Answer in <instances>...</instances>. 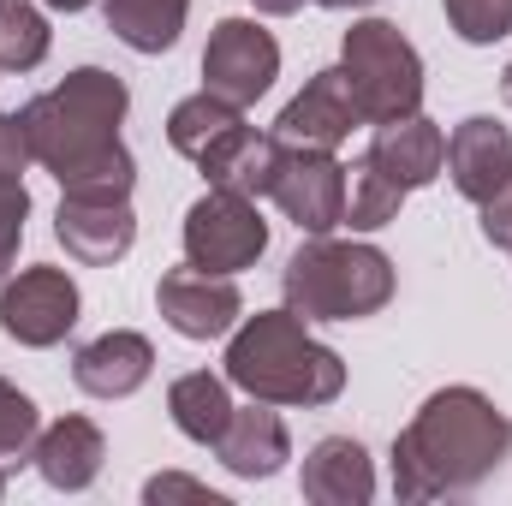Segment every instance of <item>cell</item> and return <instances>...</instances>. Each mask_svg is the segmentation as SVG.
Here are the masks:
<instances>
[{
    "instance_id": "cell-13",
    "label": "cell",
    "mask_w": 512,
    "mask_h": 506,
    "mask_svg": "<svg viewBox=\"0 0 512 506\" xmlns=\"http://www.w3.org/2000/svg\"><path fill=\"white\" fill-rule=\"evenodd\" d=\"M447 179L465 203H489L512 179V131L489 114L459 120L447 137Z\"/></svg>"
},
{
    "instance_id": "cell-19",
    "label": "cell",
    "mask_w": 512,
    "mask_h": 506,
    "mask_svg": "<svg viewBox=\"0 0 512 506\" xmlns=\"http://www.w3.org/2000/svg\"><path fill=\"white\" fill-rule=\"evenodd\" d=\"M280 137L274 131H251V126H233L221 143H209L203 155H197V167H203V179L209 185H227V191H239V197H268L274 191V173H280Z\"/></svg>"
},
{
    "instance_id": "cell-18",
    "label": "cell",
    "mask_w": 512,
    "mask_h": 506,
    "mask_svg": "<svg viewBox=\"0 0 512 506\" xmlns=\"http://www.w3.org/2000/svg\"><path fill=\"white\" fill-rule=\"evenodd\" d=\"M304 501L316 506H364L376 495V465L364 453V441L352 435H322L304 453V477H298Z\"/></svg>"
},
{
    "instance_id": "cell-21",
    "label": "cell",
    "mask_w": 512,
    "mask_h": 506,
    "mask_svg": "<svg viewBox=\"0 0 512 506\" xmlns=\"http://www.w3.org/2000/svg\"><path fill=\"white\" fill-rule=\"evenodd\" d=\"M102 12L131 54H167L191 18V0H102Z\"/></svg>"
},
{
    "instance_id": "cell-8",
    "label": "cell",
    "mask_w": 512,
    "mask_h": 506,
    "mask_svg": "<svg viewBox=\"0 0 512 506\" xmlns=\"http://www.w3.org/2000/svg\"><path fill=\"white\" fill-rule=\"evenodd\" d=\"M280 78V42L256 18H221L203 48V90L227 96L233 108H251Z\"/></svg>"
},
{
    "instance_id": "cell-10",
    "label": "cell",
    "mask_w": 512,
    "mask_h": 506,
    "mask_svg": "<svg viewBox=\"0 0 512 506\" xmlns=\"http://www.w3.org/2000/svg\"><path fill=\"white\" fill-rule=\"evenodd\" d=\"M155 310H161V322H167L173 334H185V340H221V334L239 328L245 298H239L233 274H209V268L185 262V268H167V274L155 280Z\"/></svg>"
},
{
    "instance_id": "cell-33",
    "label": "cell",
    "mask_w": 512,
    "mask_h": 506,
    "mask_svg": "<svg viewBox=\"0 0 512 506\" xmlns=\"http://www.w3.org/2000/svg\"><path fill=\"white\" fill-rule=\"evenodd\" d=\"M42 6H54V12H84L90 0H42Z\"/></svg>"
},
{
    "instance_id": "cell-30",
    "label": "cell",
    "mask_w": 512,
    "mask_h": 506,
    "mask_svg": "<svg viewBox=\"0 0 512 506\" xmlns=\"http://www.w3.org/2000/svg\"><path fill=\"white\" fill-rule=\"evenodd\" d=\"M483 209V239L495 245V251H512V179L489 197V203H477Z\"/></svg>"
},
{
    "instance_id": "cell-3",
    "label": "cell",
    "mask_w": 512,
    "mask_h": 506,
    "mask_svg": "<svg viewBox=\"0 0 512 506\" xmlns=\"http://www.w3.org/2000/svg\"><path fill=\"white\" fill-rule=\"evenodd\" d=\"M227 381L262 405H334L346 393V358L322 346L304 316L292 310H256L227 340Z\"/></svg>"
},
{
    "instance_id": "cell-28",
    "label": "cell",
    "mask_w": 512,
    "mask_h": 506,
    "mask_svg": "<svg viewBox=\"0 0 512 506\" xmlns=\"http://www.w3.org/2000/svg\"><path fill=\"white\" fill-rule=\"evenodd\" d=\"M143 501L149 506H167V501H197V506H227L215 489H203L197 477H179V471H161V477H149L143 483Z\"/></svg>"
},
{
    "instance_id": "cell-4",
    "label": "cell",
    "mask_w": 512,
    "mask_h": 506,
    "mask_svg": "<svg viewBox=\"0 0 512 506\" xmlns=\"http://www.w3.org/2000/svg\"><path fill=\"white\" fill-rule=\"evenodd\" d=\"M393 262L376 245H346L328 233H304V245L286 256L280 268V292L286 310L304 322H364L387 310L393 298Z\"/></svg>"
},
{
    "instance_id": "cell-15",
    "label": "cell",
    "mask_w": 512,
    "mask_h": 506,
    "mask_svg": "<svg viewBox=\"0 0 512 506\" xmlns=\"http://www.w3.org/2000/svg\"><path fill=\"white\" fill-rule=\"evenodd\" d=\"M30 459H36V471H42L48 489H60V495H84V489L102 477L108 435H102L90 417H60V423H48V429L36 435Z\"/></svg>"
},
{
    "instance_id": "cell-17",
    "label": "cell",
    "mask_w": 512,
    "mask_h": 506,
    "mask_svg": "<svg viewBox=\"0 0 512 506\" xmlns=\"http://www.w3.org/2000/svg\"><path fill=\"white\" fill-rule=\"evenodd\" d=\"M370 161L382 167L393 185L423 191V185H435L441 167H447V131L435 126V120H423V114L387 120V126H376V137H370Z\"/></svg>"
},
{
    "instance_id": "cell-35",
    "label": "cell",
    "mask_w": 512,
    "mask_h": 506,
    "mask_svg": "<svg viewBox=\"0 0 512 506\" xmlns=\"http://www.w3.org/2000/svg\"><path fill=\"white\" fill-rule=\"evenodd\" d=\"M0 495H6V471H0Z\"/></svg>"
},
{
    "instance_id": "cell-7",
    "label": "cell",
    "mask_w": 512,
    "mask_h": 506,
    "mask_svg": "<svg viewBox=\"0 0 512 506\" xmlns=\"http://www.w3.org/2000/svg\"><path fill=\"white\" fill-rule=\"evenodd\" d=\"M78 304H84L78 280L66 268H54V262L6 274V286H0V334L30 346V352H48L78 328Z\"/></svg>"
},
{
    "instance_id": "cell-6",
    "label": "cell",
    "mask_w": 512,
    "mask_h": 506,
    "mask_svg": "<svg viewBox=\"0 0 512 506\" xmlns=\"http://www.w3.org/2000/svg\"><path fill=\"white\" fill-rule=\"evenodd\" d=\"M262 251H268V221H262L256 197L209 185L185 209V262H197L209 274H245V268H256Z\"/></svg>"
},
{
    "instance_id": "cell-26",
    "label": "cell",
    "mask_w": 512,
    "mask_h": 506,
    "mask_svg": "<svg viewBox=\"0 0 512 506\" xmlns=\"http://www.w3.org/2000/svg\"><path fill=\"white\" fill-rule=\"evenodd\" d=\"M36 435H42V411H36V399L18 393L12 381L0 376V459H30Z\"/></svg>"
},
{
    "instance_id": "cell-29",
    "label": "cell",
    "mask_w": 512,
    "mask_h": 506,
    "mask_svg": "<svg viewBox=\"0 0 512 506\" xmlns=\"http://www.w3.org/2000/svg\"><path fill=\"white\" fill-rule=\"evenodd\" d=\"M24 167H30V137L18 114H0V179H24Z\"/></svg>"
},
{
    "instance_id": "cell-14",
    "label": "cell",
    "mask_w": 512,
    "mask_h": 506,
    "mask_svg": "<svg viewBox=\"0 0 512 506\" xmlns=\"http://www.w3.org/2000/svg\"><path fill=\"white\" fill-rule=\"evenodd\" d=\"M149 376H155V346L131 328H108L72 352V381L90 399H131Z\"/></svg>"
},
{
    "instance_id": "cell-5",
    "label": "cell",
    "mask_w": 512,
    "mask_h": 506,
    "mask_svg": "<svg viewBox=\"0 0 512 506\" xmlns=\"http://www.w3.org/2000/svg\"><path fill=\"white\" fill-rule=\"evenodd\" d=\"M340 66L352 78V96L370 126L405 120L423 108V54L405 42L393 18H358L340 42Z\"/></svg>"
},
{
    "instance_id": "cell-27",
    "label": "cell",
    "mask_w": 512,
    "mask_h": 506,
    "mask_svg": "<svg viewBox=\"0 0 512 506\" xmlns=\"http://www.w3.org/2000/svg\"><path fill=\"white\" fill-rule=\"evenodd\" d=\"M24 221H30V191L24 179H0V286L18 262V245H24Z\"/></svg>"
},
{
    "instance_id": "cell-34",
    "label": "cell",
    "mask_w": 512,
    "mask_h": 506,
    "mask_svg": "<svg viewBox=\"0 0 512 506\" xmlns=\"http://www.w3.org/2000/svg\"><path fill=\"white\" fill-rule=\"evenodd\" d=\"M501 102L512 108V60H507V72H501Z\"/></svg>"
},
{
    "instance_id": "cell-1",
    "label": "cell",
    "mask_w": 512,
    "mask_h": 506,
    "mask_svg": "<svg viewBox=\"0 0 512 506\" xmlns=\"http://www.w3.org/2000/svg\"><path fill=\"white\" fill-rule=\"evenodd\" d=\"M131 90L108 66H78L54 90L18 108V126L30 137V161H42L60 179V197H90V203H126L137 185L126 137Z\"/></svg>"
},
{
    "instance_id": "cell-22",
    "label": "cell",
    "mask_w": 512,
    "mask_h": 506,
    "mask_svg": "<svg viewBox=\"0 0 512 506\" xmlns=\"http://www.w3.org/2000/svg\"><path fill=\"white\" fill-rule=\"evenodd\" d=\"M233 126H245V108H233V102L215 96V90H197V96H185V102L167 114V143H173L185 161H197L209 143H221Z\"/></svg>"
},
{
    "instance_id": "cell-31",
    "label": "cell",
    "mask_w": 512,
    "mask_h": 506,
    "mask_svg": "<svg viewBox=\"0 0 512 506\" xmlns=\"http://www.w3.org/2000/svg\"><path fill=\"white\" fill-rule=\"evenodd\" d=\"M251 6H256V12H268V18H292L304 0H251Z\"/></svg>"
},
{
    "instance_id": "cell-12",
    "label": "cell",
    "mask_w": 512,
    "mask_h": 506,
    "mask_svg": "<svg viewBox=\"0 0 512 506\" xmlns=\"http://www.w3.org/2000/svg\"><path fill=\"white\" fill-rule=\"evenodd\" d=\"M54 239L66 245L72 262L84 268H114L120 256H131L137 245V215L126 203H90V197H60V215H54Z\"/></svg>"
},
{
    "instance_id": "cell-9",
    "label": "cell",
    "mask_w": 512,
    "mask_h": 506,
    "mask_svg": "<svg viewBox=\"0 0 512 506\" xmlns=\"http://www.w3.org/2000/svg\"><path fill=\"white\" fill-rule=\"evenodd\" d=\"M268 197L298 233H334L346 221V167L334 161V149H292L286 143Z\"/></svg>"
},
{
    "instance_id": "cell-23",
    "label": "cell",
    "mask_w": 512,
    "mask_h": 506,
    "mask_svg": "<svg viewBox=\"0 0 512 506\" xmlns=\"http://www.w3.org/2000/svg\"><path fill=\"white\" fill-rule=\"evenodd\" d=\"M346 173H352V179H346V221H340V227H352V233H382L387 221H399L405 185H393L370 155H364L358 167H346Z\"/></svg>"
},
{
    "instance_id": "cell-11",
    "label": "cell",
    "mask_w": 512,
    "mask_h": 506,
    "mask_svg": "<svg viewBox=\"0 0 512 506\" xmlns=\"http://www.w3.org/2000/svg\"><path fill=\"white\" fill-rule=\"evenodd\" d=\"M358 126H370V120H364V108H358V96H352L346 66H328V72H316V78L280 108L274 137L292 143V149H340Z\"/></svg>"
},
{
    "instance_id": "cell-16",
    "label": "cell",
    "mask_w": 512,
    "mask_h": 506,
    "mask_svg": "<svg viewBox=\"0 0 512 506\" xmlns=\"http://www.w3.org/2000/svg\"><path fill=\"white\" fill-rule=\"evenodd\" d=\"M215 459H221L233 477H245V483H268V477L292 459V435H286L280 411H268L262 399H251L245 411L233 405V417H227V429H221V441H215Z\"/></svg>"
},
{
    "instance_id": "cell-24",
    "label": "cell",
    "mask_w": 512,
    "mask_h": 506,
    "mask_svg": "<svg viewBox=\"0 0 512 506\" xmlns=\"http://www.w3.org/2000/svg\"><path fill=\"white\" fill-rule=\"evenodd\" d=\"M48 18L30 0H0V72H30L48 60Z\"/></svg>"
},
{
    "instance_id": "cell-2",
    "label": "cell",
    "mask_w": 512,
    "mask_h": 506,
    "mask_svg": "<svg viewBox=\"0 0 512 506\" xmlns=\"http://www.w3.org/2000/svg\"><path fill=\"white\" fill-rule=\"evenodd\" d=\"M512 453V417L483 387H441L393 435V495L411 506L483 489Z\"/></svg>"
},
{
    "instance_id": "cell-32",
    "label": "cell",
    "mask_w": 512,
    "mask_h": 506,
    "mask_svg": "<svg viewBox=\"0 0 512 506\" xmlns=\"http://www.w3.org/2000/svg\"><path fill=\"white\" fill-rule=\"evenodd\" d=\"M316 6H328V12H358V6H370V0H316Z\"/></svg>"
},
{
    "instance_id": "cell-20",
    "label": "cell",
    "mask_w": 512,
    "mask_h": 506,
    "mask_svg": "<svg viewBox=\"0 0 512 506\" xmlns=\"http://www.w3.org/2000/svg\"><path fill=\"white\" fill-rule=\"evenodd\" d=\"M227 387H233V381L209 376V370L179 376L173 387H167L173 429H179L185 441H197V447H215V441H221V429H227V417H233V393H227Z\"/></svg>"
},
{
    "instance_id": "cell-25",
    "label": "cell",
    "mask_w": 512,
    "mask_h": 506,
    "mask_svg": "<svg viewBox=\"0 0 512 506\" xmlns=\"http://www.w3.org/2000/svg\"><path fill=\"white\" fill-rule=\"evenodd\" d=\"M441 6H447V24L459 30V42H471V48L512 36V0H441Z\"/></svg>"
}]
</instances>
